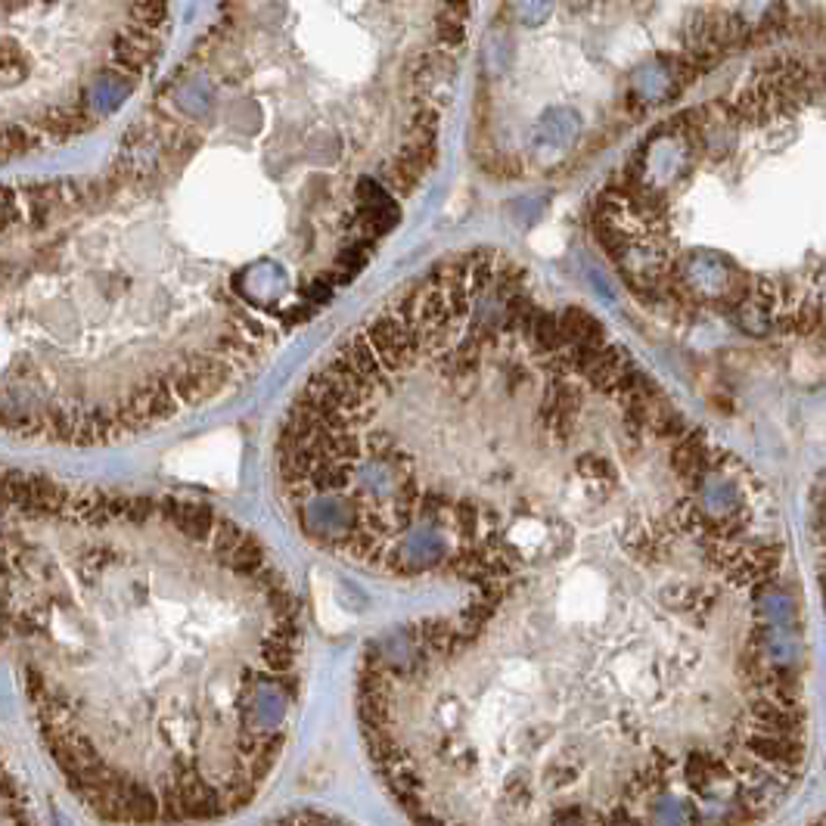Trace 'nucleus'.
I'll return each mask as SVG.
<instances>
[{
  "label": "nucleus",
  "instance_id": "1",
  "mask_svg": "<svg viewBox=\"0 0 826 826\" xmlns=\"http://www.w3.org/2000/svg\"><path fill=\"white\" fill-rule=\"evenodd\" d=\"M345 0H218L100 172L0 184V435L109 445L252 376L373 261L438 72L339 75Z\"/></svg>",
  "mask_w": 826,
  "mask_h": 826
},
{
  "label": "nucleus",
  "instance_id": "2",
  "mask_svg": "<svg viewBox=\"0 0 826 826\" xmlns=\"http://www.w3.org/2000/svg\"><path fill=\"white\" fill-rule=\"evenodd\" d=\"M777 525L609 538L364 649L376 777L422 823H749L805 765Z\"/></svg>",
  "mask_w": 826,
  "mask_h": 826
},
{
  "label": "nucleus",
  "instance_id": "3",
  "mask_svg": "<svg viewBox=\"0 0 826 826\" xmlns=\"http://www.w3.org/2000/svg\"><path fill=\"white\" fill-rule=\"evenodd\" d=\"M277 491L317 550L469 588L727 519L761 482L588 311L497 252L435 264L293 398Z\"/></svg>",
  "mask_w": 826,
  "mask_h": 826
},
{
  "label": "nucleus",
  "instance_id": "4",
  "mask_svg": "<svg viewBox=\"0 0 826 826\" xmlns=\"http://www.w3.org/2000/svg\"><path fill=\"white\" fill-rule=\"evenodd\" d=\"M0 665L87 814L218 821L293 740L305 624L221 509L0 466Z\"/></svg>",
  "mask_w": 826,
  "mask_h": 826
},
{
  "label": "nucleus",
  "instance_id": "5",
  "mask_svg": "<svg viewBox=\"0 0 826 826\" xmlns=\"http://www.w3.org/2000/svg\"><path fill=\"white\" fill-rule=\"evenodd\" d=\"M106 4L122 0H0V165L87 134L137 91L47 60V37L72 41V10Z\"/></svg>",
  "mask_w": 826,
  "mask_h": 826
}]
</instances>
